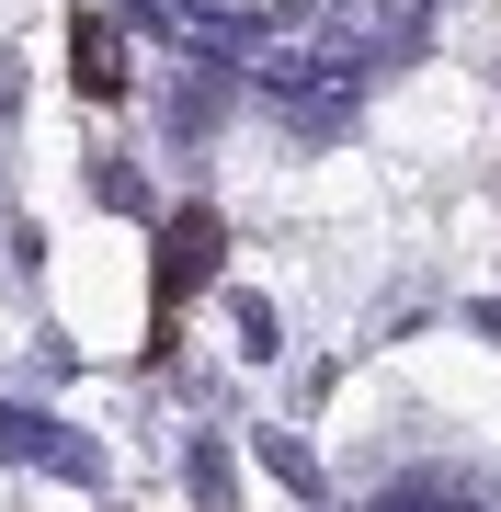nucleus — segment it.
Returning a JSON list of instances; mask_svg holds the SVG:
<instances>
[{"label": "nucleus", "instance_id": "nucleus-1", "mask_svg": "<svg viewBox=\"0 0 501 512\" xmlns=\"http://www.w3.org/2000/svg\"><path fill=\"white\" fill-rule=\"evenodd\" d=\"M80 80H92V92H114V35H103V23H80Z\"/></svg>", "mask_w": 501, "mask_h": 512}]
</instances>
